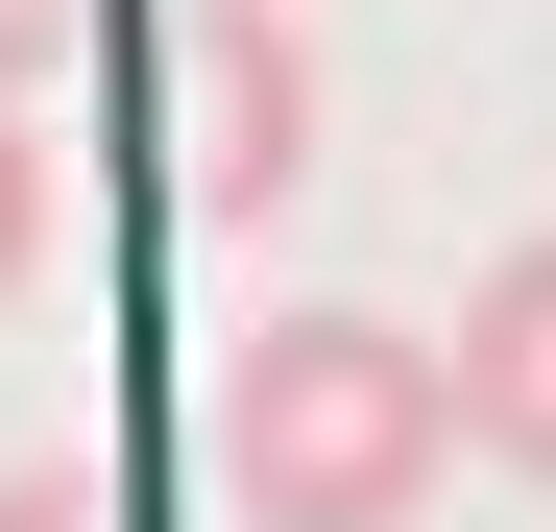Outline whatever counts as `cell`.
<instances>
[{"instance_id": "cell-1", "label": "cell", "mask_w": 556, "mask_h": 532, "mask_svg": "<svg viewBox=\"0 0 556 532\" xmlns=\"http://www.w3.org/2000/svg\"><path fill=\"white\" fill-rule=\"evenodd\" d=\"M459 435V339H388V315H266L218 364V484L242 532H412Z\"/></svg>"}, {"instance_id": "cell-2", "label": "cell", "mask_w": 556, "mask_h": 532, "mask_svg": "<svg viewBox=\"0 0 556 532\" xmlns=\"http://www.w3.org/2000/svg\"><path fill=\"white\" fill-rule=\"evenodd\" d=\"M146 169H169V218H266L315 169V49L266 0H146Z\"/></svg>"}, {"instance_id": "cell-3", "label": "cell", "mask_w": 556, "mask_h": 532, "mask_svg": "<svg viewBox=\"0 0 556 532\" xmlns=\"http://www.w3.org/2000/svg\"><path fill=\"white\" fill-rule=\"evenodd\" d=\"M459 435H484L508 484H556V242H508L484 291H459Z\"/></svg>"}, {"instance_id": "cell-4", "label": "cell", "mask_w": 556, "mask_h": 532, "mask_svg": "<svg viewBox=\"0 0 556 532\" xmlns=\"http://www.w3.org/2000/svg\"><path fill=\"white\" fill-rule=\"evenodd\" d=\"M25 242H49V145H25V98H0V291H25Z\"/></svg>"}, {"instance_id": "cell-5", "label": "cell", "mask_w": 556, "mask_h": 532, "mask_svg": "<svg viewBox=\"0 0 556 532\" xmlns=\"http://www.w3.org/2000/svg\"><path fill=\"white\" fill-rule=\"evenodd\" d=\"M0 532H122V484H73V460H25V484H0Z\"/></svg>"}, {"instance_id": "cell-6", "label": "cell", "mask_w": 556, "mask_h": 532, "mask_svg": "<svg viewBox=\"0 0 556 532\" xmlns=\"http://www.w3.org/2000/svg\"><path fill=\"white\" fill-rule=\"evenodd\" d=\"M49 49H73V0H0V98H25V73H49Z\"/></svg>"}]
</instances>
